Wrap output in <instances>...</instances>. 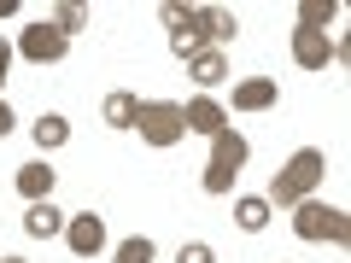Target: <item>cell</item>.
I'll return each mask as SVG.
<instances>
[{
  "label": "cell",
  "instance_id": "obj_1",
  "mask_svg": "<svg viewBox=\"0 0 351 263\" xmlns=\"http://www.w3.org/2000/svg\"><path fill=\"white\" fill-rule=\"evenodd\" d=\"M164 24H170V47L182 59H193L205 47H223L240 29L234 12H223V6H164Z\"/></svg>",
  "mask_w": 351,
  "mask_h": 263
},
{
  "label": "cell",
  "instance_id": "obj_2",
  "mask_svg": "<svg viewBox=\"0 0 351 263\" xmlns=\"http://www.w3.org/2000/svg\"><path fill=\"white\" fill-rule=\"evenodd\" d=\"M322 170H328V164H322V152H316V147H299V152H293V158L276 170V181H269V205L293 211L299 199H311V193H316V181H322Z\"/></svg>",
  "mask_w": 351,
  "mask_h": 263
},
{
  "label": "cell",
  "instance_id": "obj_3",
  "mask_svg": "<svg viewBox=\"0 0 351 263\" xmlns=\"http://www.w3.org/2000/svg\"><path fill=\"white\" fill-rule=\"evenodd\" d=\"M246 135H234V129H223V135H211V158H205V193H228L234 188V175H240V164H246Z\"/></svg>",
  "mask_w": 351,
  "mask_h": 263
},
{
  "label": "cell",
  "instance_id": "obj_4",
  "mask_svg": "<svg viewBox=\"0 0 351 263\" xmlns=\"http://www.w3.org/2000/svg\"><path fill=\"white\" fill-rule=\"evenodd\" d=\"M293 234H299V240H334V246H346V240H351V216L339 211V205L299 199V205H293Z\"/></svg>",
  "mask_w": 351,
  "mask_h": 263
},
{
  "label": "cell",
  "instance_id": "obj_5",
  "mask_svg": "<svg viewBox=\"0 0 351 263\" xmlns=\"http://www.w3.org/2000/svg\"><path fill=\"white\" fill-rule=\"evenodd\" d=\"M135 129H141V140H147V147H176V140L188 135V123H182V105H176V100H141Z\"/></svg>",
  "mask_w": 351,
  "mask_h": 263
},
{
  "label": "cell",
  "instance_id": "obj_6",
  "mask_svg": "<svg viewBox=\"0 0 351 263\" xmlns=\"http://www.w3.org/2000/svg\"><path fill=\"white\" fill-rule=\"evenodd\" d=\"M18 53H24L29 64H59L64 53H71V41H64L53 24H29L24 36H18Z\"/></svg>",
  "mask_w": 351,
  "mask_h": 263
},
{
  "label": "cell",
  "instance_id": "obj_7",
  "mask_svg": "<svg viewBox=\"0 0 351 263\" xmlns=\"http://www.w3.org/2000/svg\"><path fill=\"white\" fill-rule=\"evenodd\" d=\"M339 59V47L328 41V29H293V64L299 71H328Z\"/></svg>",
  "mask_w": 351,
  "mask_h": 263
},
{
  "label": "cell",
  "instance_id": "obj_8",
  "mask_svg": "<svg viewBox=\"0 0 351 263\" xmlns=\"http://www.w3.org/2000/svg\"><path fill=\"white\" fill-rule=\"evenodd\" d=\"M182 123H188V135H205V140H211V135H223V129H228V105L211 100V94H199V100L182 105Z\"/></svg>",
  "mask_w": 351,
  "mask_h": 263
},
{
  "label": "cell",
  "instance_id": "obj_9",
  "mask_svg": "<svg viewBox=\"0 0 351 263\" xmlns=\"http://www.w3.org/2000/svg\"><path fill=\"white\" fill-rule=\"evenodd\" d=\"M64 240H71L76 258H94V251L106 246V223H100L94 211H82V216H71V223H64Z\"/></svg>",
  "mask_w": 351,
  "mask_h": 263
},
{
  "label": "cell",
  "instance_id": "obj_10",
  "mask_svg": "<svg viewBox=\"0 0 351 263\" xmlns=\"http://www.w3.org/2000/svg\"><path fill=\"white\" fill-rule=\"evenodd\" d=\"M276 105V82L269 76H252V82L234 88V112H269Z\"/></svg>",
  "mask_w": 351,
  "mask_h": 263
},
{
  "label": "cell",
  "instance_id": "obj_11",
  "mask_svg": "<svg viewBox=\"0 0 351 263\" xmlns=\"http://www.w3.org/2000/svg\"><path fill=\"white\" fill-rule=\"evenodd\" d=\"M188 71H193V82H199V88L228 82V59H223V47H205V53H193V59H188Z\"/></svg>",
  "mask_w": 351,
  "mask_h": 263
},
{
  "label": "cell",
  "instance_id": "obj_12",
  "mask_svg": "<svg viewBox=\"0 0 351 263\" xmlns=\"http://www.w3.org/2000/svg\"><path fill=\"white\" fill-rule=\"evenodd\" d=\"M59 228H64V216L53 211V199H36V205L24 211V234H36V240H53Z\"/></svg>",
  "mask_w": 351,
  "mask_h": 263
},
{
  "label": "cell",
  "instance_id": "obj_13",
  "mask_svg": "<svg viewBox=\"0 0 351 263\" xmlns=\"http://www.w3.org/2000/svg\"><path fill=\"white\" fill-rule=\"evenodd\" d=\"M12 181H18V193H24L29 205L53 193V170H47V164H18V175H12Z\"/></svg>",
  "mask_w": 351,
  "mask_h": 263
},
{
  "label": "cell",
  "instance_id": "obj_14",
  "mask_svg": "<svg viewBox=\"0 0 351 263\" xmlns=\"http://www.w3.org/2000/svg\"><path fill=\"white\" fill-rule=\"evenodd\" d=\"M135 117H141V100H135V94H123V88L106 94V123H112V129H135Z\"/></svg>",
  "mask_w": 351,
  "mask_h": 263
},
{
  "label": "cell",
  "instance_id": "obj_15",
  "mask_svg": "<svg viewBox=\"0 0 351 263\" xmlns=\"http://www.w3.org/2000/svg\"><path fill=\"white\" fill-rule=\"evenodd\" d=\"M29 135H36V147L41 152H53V147H64V140H71V123H64V117H36V129H29Z\"/></svg>",
  "mask_w": 351,
  "mask_h": 263
},
{
  "label": "cell",
  "instance_id": "obj_16",
  "mask_svg": "<svg viewBox=\"0 0 351 263\" xmlns=\"http://www.w3.org/2000/svg\"><path fill=\"white\" fill-rule=\"evenodd\" d=\"M234 223L246 228V234H258V228H269V199H240V205H234Z\"/></svg>",
  "mask_w": 351,
  "mask_h": 263
},
{
  "label": "cell",
  "instance_id": "obj_17",
  "mask_svg": "<svg viewBox=\"0 0 351 263\" xmlns=\"http://www.w3.org/2000/svg\"><path fill=\"white\" fill-rule=\"evenodd\" d=\"M334 18H339L334 0H304L299 6V29H322V24H334Z\"/></svg>",
  "mask_w": 351,
  "mask_h": 263
},
{
  "label": "cell",
  "instance_id": "obj_18",
  "mask_svg": "<svg viewBox=\"0 0 351 263\" xmlns=\"http://www.w3.org/2000/svg\"><path fill=\"white\" fill-rule=\"evenodd\" d=\"M47 24L59 29L64 41H71V29H82V24H88V12H82V6H76V0H64V6H53V18H47Z\"/></svg>",
  "mask_w": 351,
  "mask_h": 263
},
{
  "label": "cell",
  "instance_id": "obj_19",
  "mask_svg": "<svg viewBox=\"0 0 351 263\" xmlns=\"http://www.w3.org/2000/svg\"><path fill=\"white\" fill-rule=\"evenodd\" d=\"M117 263H152V240L147 234H129L123 246H117Z\"/></svg>",
  "mask_w": 351,
  "mask_h": 263
},
{
  "label": "cell",
  "instance_id": "obj_20",
  "mask_svg": "<svg viewBox=\"0 0 351 263\" xmlns=\"http://www.w3.org/2000/svg\"><path fill=\"white\" fill-rule=\"evenodd\" d=\"M176 263H217V251L205 246V240H188V246L176 251Z\"/></svg>",
  "mask_w": 351,
  "mask_h": 263
},
{
  "label": "cell",
  "instance_id": "obj_21",
  "mask_svg": "<svg viewBox=\"0 0 351 263\" xmlns=\"http://www.w3.org/2000/svg\"><path fill=\"white\" fill-rule=\"evenodd\" d=\"M6 71H12V47L0 41V82H6Z\"/></svg>",
  "mask_w": 351,
  "mask_h": 263
},
{
  "label": "cell",
  "instance_id": "obj_22",
  "mask_svg": "<svg viewBox=\"0 0 351 263\" xmlns=\"http://www.w3.org/2000/svg\"><path fill=\"white\" fill-rule=\"evenodd\" d=\"M12 135V112H6V100H0V140Z\"/></svg>",
  "mask_w": 351,
  "mask_h": 263
},
{
  "label": "cell",
  "instance_id": "obj_23",
  "mask_svg": "<svg viewBox=\"0 0 351 263\" xmlns=\"http://www.w3.org/2000/svg\"><path fill=\"white\" fill-rule=\"evenodd\" d=\"M0 263H24V258H0Z\"/></svg>",
  "mask_w": 351,
  "mask_h": 263
}]
</instances>
